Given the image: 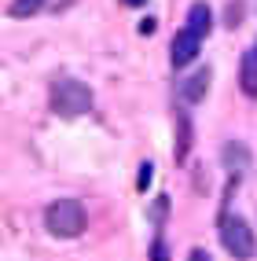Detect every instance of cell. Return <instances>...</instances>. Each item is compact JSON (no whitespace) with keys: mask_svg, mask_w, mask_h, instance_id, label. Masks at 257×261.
<instances>
[{"mask_svg":"<svg viewBox=\"0 0 257 261\" xmlns=\"http://www.w3.org/2000/svg\"><path fill=\"white\" fill-rule=\"evenodd\" d=\"M220 243H224V250H228L235 261H253V254H257L253 228L246 224V217L232 214L228 206H224V214H220Z\"/></svg>","mask_w":257,"mask_h":261,"instance_id":"cell-1","label":"cell"},{"mask_svg":"<svg viewBox=\"0 0 257 261\" xmlns=\"http://www.w3.org/2000/svg\"><path fill=\"white\" fill-rule=\"evenodd\" d=\"M84 206L77 202V199H55L44 210V228L51 232V236H59V239H74V236H81L84 232Z\"/></svg>","mask_w":257,"mask_h":261,"instance_id":"cell-2","label":"cell"},{"mask_svg":"<svg viewBox=\"0 0 257 261\" xmlns=\"http://www.w3.org/2000/svg\"><path fill=\"white\" fill-rule=\"evenodd\" d=\"M92 107V89L89 85H81L74 77H59L51 81V111L59 118H77Z\"/></svg>","mask_w":257,"mask_h":261,"instance_id":"cell-3","label":"cell"},{"mask_svg":"<svg viewBox=\"0 0 257 261\" xmlns=\"http://www.w3.org/2000/svg\"><path fill=\"white\" fill-rule=\"evenodd\" d=\"M198 44H202V37L191 30V26H184L177 37H173V48H169V59H173V66L177 70H184V66H191L195 59H198Z\"/></svg>","mask_w":257,"mask_h":261,"instance_id":"cell-4","label":"cell"},{"mask_svg":"<svg viewBox=\"0 0 257 261\" xmlns=\"http://www.w3.org/2000/svg\"><path fill=\"white\" fill-rule=\"evenodd\" d=\"M220 159H224V169L232 173V180H243L246 173H250V151H246V144L228 140L224 151H220Z\"/></svg>","mask_w":257,"mask_h":261,"instance_id":"cell-5","label":"cell"},{"mask_svg":"<svg viewBox=\"0 0 257 261\" xmlns=\"http://www.w3.org/2000/svg\"><path fill=\"white\" fill-rule=\"evenodd\" d=\"M177 92H180L184 103H198L206 92H210V66H202V70H195L191 77H184L177 85Z\"/></svg>","mask_w":257,"mask_h":261,"instance_id":"cell-6","label":"cell"},{"mask_svg":"<svg viewBox=\"0 0 257 261\" xmlns=\"http://www.w3.org/2000/svg\"><path fill=\"white\" fill-rule=\"evenodd\" d=\"M187 154H191V114L180 107V111H177V144H173V159H177V162H187Z\"/></svg>","mask_w":257,"mask_h":261,"instance_id":"cell-7","label":"cell"},{"mask_svg":"<svg viewBox=\"0 0 257 261\" xmlns=\"http://www.w3.org/2000/svg\"><path fill=\"white\" fill-rule=\"evenodd\" d=\"M239 85L246 96H257V48L243 51V59H239Z\"/></svg>","mask_w":257,"mask_h":261,"instance_id":"cell-8","label":"cell"},{"mask_svg":"<svg viewBox=\"0 0 257 261\" xmlns=\"http://www.w3.org/2000/svg\"><path fill=\"white\" fill-rule=\"evenodd\" d=\"M187 26H191L198 37H206V33L213 30V11H210V4H206V0H195V4L187 8Z\"/></svg>","mask_w":257,"mask_h":261,"instance_id":"cell-9","label":"cell"},{"mask_svg":"<svg viewBox=\"0 0 257 261\" xmlns=\"http://www.w3.org/2000/svg\"><path fill=\"white\" fill-rule=\"evenodd\" d=\"M44 4H48V0H11L8 15H11V19H30V15H37Z\"/></svg>","mask_w":257,"mask_h":261,"instance_id":"cell-10","label":"cell"},{"mask_svg":"<svg viewBox=\"0 0 257 261\" xmlns=\"http://www.w3.org/2000/svg\"><path fill=\"white\" fill-rule=\"evenodd\" d=\"M243 11H246L243 0H232V4H228V15H224V19H228V30H235L239 22H243Z\"/></svg>","mask_w":257,"mask_h":261,"instance_id":"cell-11","label":"cell"},{"mask_svg":"<svg viewBox=\"0 0 257 261\" xmlns=\"http://www.w3.org/2000/svg\"><path fill=\"white\" fill-rule=\"evenodd\" d=\"M165 214H169V199L162 195V199H154V206H151V221L162 228V221H165Z\"/></svg>","mask_w":257,"mask_h":261,"instance_id":"cell-12","label":"cell"},{"mask_svg":"<svg viewBox=\"0 0 257 261\" xmlns=\"http://www.w3.org/2000/svg\"><path fill=\"white\" fill-rule=\"evenodd\" d=\"M154 180V166L151 162H140V177H136V188L140 191H147V184Z\"/></svg>","mask_w":257,"mask_h":261,"instance_id":"cell-13","label":"cell"},{"mask_svg":"<svg viewBox=\"0 0 257 261\" xmlns=\"http://www.w3.org/2000/svg\"><path fill=\"white\" fill-rule=\"evenodd\" d=\"M151 261H169V247H165V239H154V247H151Z\"/></svg>","mask_w":257,"mask_h":261,"instance_id":"cell-14","label":"cell"},{"mask_svg":"<svg viewBox=\"0 0 257 261\" xmlns=\"http://www.w3.org/2000/svg\"><path fill=\"white\" fill-rule=\"evenodd\" d=\"M140 33H144V37H151V33H154V19H144V22H140Z\"/></svg>","mask_w":257,"mask_h":261,"instance_id":"cell-15","label":"cell"},{"mask_svg":"<svg viewBox=\"0 0 257 261\" xmlns=\"http://www.w3.org/2000/svg\"><path fill=\"white\" fill-rule=\"evenodd\" d=\"M191 261H210V254H206L202 247H195V250H191Z\"/></svg>","mask_w":257,"mask_h":261,"instance_id":"cell-16","label":"cell"},{"mask_svg":"<svg viewBox=\"0 0 257 261\" xmlns=\"http://www.w3.org/2000/svg\"><path fill=\"white\" fill-rule=\"evenodd\" d=\"M125 4H129V8H140V4H147V0H125Z\"/></svg>","mask_w":257,"mask_h":261,"instance_id":"cell-17","label":"cell"},{"mask_svg":"<svg viewBox=\"0 0 257 261\" xmlns=\"http://www.w3.org/2000/svg\"><path fill=\"white\" fill-rule=\"evenodd\" d=\"M253 48H257V44H253Z\"/></svg>","mask_w":257,"mask_h":261,"instance_id":"cell-18","label":"cell"}]
</instances>
